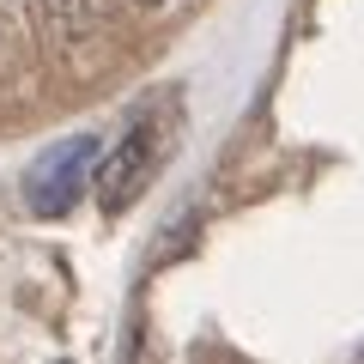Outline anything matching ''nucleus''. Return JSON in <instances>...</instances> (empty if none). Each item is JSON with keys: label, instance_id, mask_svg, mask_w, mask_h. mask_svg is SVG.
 Returning <instances> with one entry per match:
<instances>
[{"label": "nucleus", "instance_id": "nucleus-3", "mask_svg": "<svg viewBox=\"0 0 364 364\" xmlns=\"http://www.w3.org/2000/svg\"><path fill=\"white\" fill-rule=\"evenodd\" d=\"M146 6H164V0H146Z\"/></svg>", "mask_w": 364, "mask_h": 364}, {"label": "nucleus", "instance_id": "nucleus-1", "mask_svg": "<svg viewBox=\"0 0 364 364\" xmlns=\"http://www.w3.org/2000/svg\"><path fill=\"white\" fill-rule=\"evenodd\" d=\"M158 152H164L158 116H140L104 158H97L91 182H97V207H104V219H122V213L146 195V182H152V170H158Z\"/></svg>", "mask_w": 364, "mask_h": 364}, {"label": "nucleus", "instance_id": "nucleus-4", "mask_svg": "<svg viewBox=\"0 0 364 364\" xmlns=\"http://www.w3.org/2000/svg\"><path fill=\"white\" fill-rule=\"evenodd\" d=\"M358 364H364V352H358Z\"/></svg>", "mask_w": 364, "mask_h": 364}, {"label": "nucleus", "instance_id": "nucleus-2", "mask_svg": "<svg viewBox=\"0 0 364 364\" xmlns=\"http://www.w3.org/2000/svg\"><path fill=\"white\" fill-rule=\"evenodd\" d=\"M91 170H97V140H91V134H73V140L49 146V152L25 170V207L37 213V219H67V213L79 207V195H85Z\"/></svg>", "mask_w": 364, "mask_h": 364}]
</instances>
